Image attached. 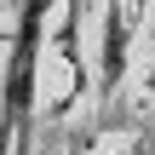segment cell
Returning a JSON list of instances; mask_svg holds the SVG:
<instances>
[{"label": "cell", "mask_w": 155, "mask_h": 155, "mask_svg": "<svg viewBox=\"0 0 155 155\" xmlns=\"http://www.w3.org/2000/svg\"><path fill=\"white\" fill-rule=\"evenodd\" d=\"M92 0H58V35H52V52L63 63V98L52 104V115H69L81 98H86V58H81V17H86Z\"/></svg>", "instance_id": "obj_1"}, {"label": "cell", "mask_w": 155, "mask_h": 155, "mask_svg": "<svg viewBox=\"0 0 155 155\" xmlns=\"http://www.w3.org/2000/svg\"><path fill=\"white\" fill-rule=\"evenodd\" d=\"M98 92L109 98L127 81V58H132V23H127V0H104V52H98Z\"/></svg>", "instance_id": "obj_2"}, {"label": "cell", "mask_w": 155, "mask_h": 155, "mask_svg": "<svg viewBox=\"0 0 155 155\" xmlns=\"http://www.w3.org/2000/svg\"><path fill=\"white\" fill-rule=\"evenodd\" d=\"M121 155H144V144H138V150H121Z\"/></svg>", "instance_id": "obj_3"}]
</instances>
